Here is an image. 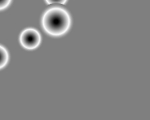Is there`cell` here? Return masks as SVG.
<instances>
[{"label": "cell", "mask_w": 150, "mask_h": 120, "mask_svg": "<svg viewBox=\"0 0 150 120\" xmlns=\"http://www.w3.org/2000/svg\"><path fill=\"white\" fill-rule=\"evenodd\" d=\"M41 24L46 33L54 37H59L69 31L71 25V18L64 8L53 7L44 12Z\"/></svg>", "instance_id": "obj_1"}, {"label": "cell", "mask_w": 150, "mask_h": 120, "mask_svg": "<svg viewBox=\"0 0 150 120\" xmlns=\"http://www.w3.org/2000/svg\"><path fill=\"white\" fill-rule=\"evenodd\" d=\"M41 37L40 32L34 28L23 30L20 36V42L23 48L28 50L36 49L40 44Z\"/></svg>", "instance_id": "obj_2"}, {"label": "cell", "mask_w": 150, "mask_h": 120, "mask_svg": "<svg viewBox=\"0 0 150 120\" xmlns=\"http://www.w3.org/2000/svg\"><path fill=\"white\" fill-rule=\"evenodd\" d=\"M8 62V53L6 48L0 45V70L3 68Z\"/></svg>", "instance_id": "obj_3"}, {"label": "cell", "mask_w": 150, "mask_h": 120, "mask_svg": "<svg viewBox=\"0 0 150 120\" xmlns=\"http://www.w3.org/2000/svg\"><path fill=\"white\" fill-rule=\"evenodd\" d=\"M11 0H0V11L5 10L11 4Z\"/></svg>", "instance_id": "obj_4"}, {"label": "cell", "mask_w": 150, "mask_h": 120, "mask_svg": "<svg viewBox=\"0 0 150 120\" xmlns=\"http://www.w3.org/2000/svg\"><path fill=\"white\" fill-rule=\"evenodd\" d=\"M47 4H66L67 0H45Z\"/></svg>", "instance_id": "obj_5"}]
</instances>
